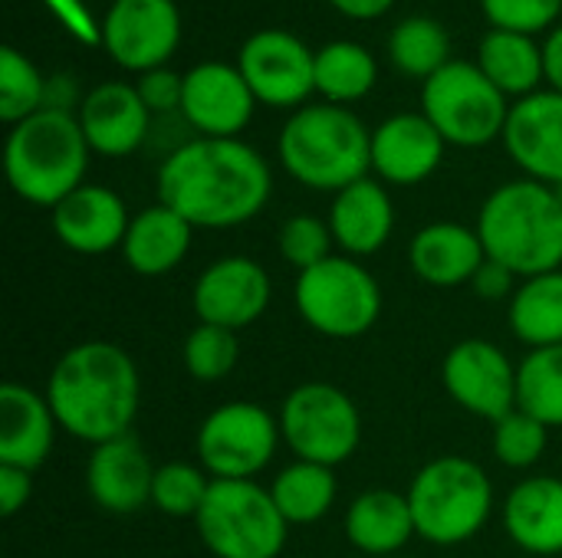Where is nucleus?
Wrapping results in <instances>:
<instances>
[{
    "mask_svg": "<svg viewBox=\"0 0 562 558\" xmlns=\"http://www.w3.org/2000/svg\"><path fill=\"white\" fill-rule=\"evenodd\" d=\"M448 141L425 112H398L372 132V171L395 187L428 181L445 161Z\"/></svg>",
    "mask_w": 562,
    "mask_h": 558,
    "instance_id": "obj_18",
    "label": "nucleus"
},
{
    "mask_svg": "<svg viewBox=\"0 0 562 558\" xmlns=\"http://www.w3.org/2000/svg\"><path fill=\"white\" fill-rule=\"evenodd\" d=\"M194 529L214 558H277L290 536L270 487L257 480H214Z\"/></svg>",
    "mask_w": 562,
    "mask_h": 558,
    "instance_id": "obj_7",
    "label": "nucleus"
},
{
    "mask_svg": "<svg viewBox=\"0 0 562 558\" xmlns=\"http://www.w3.org/2000/svg\"><path fill=\"white\" fill-rule=\"evenodd\" d=\"M142 102L148 105V112H181V95H184V76L171 72V69H151V72H142L138 82H135Z\"/></svg>",
    "mask_w": 562,
    "mask_h": 558,
    "instance_id": "obj_40",
    "label": "nucleus"
},
{
    "mask_svg": "<svg viewBox=\"0 0 562 558\" xmlns=\"http://www.w3.org/2000/svg\"><path fill=\"white\" fill-rule=\"evenodd\" d=\"M517 286H520V276L514 273V270H507L504 263H497V260H484V266L474 273V280H471V289L481 296V299H487V303H501V299H514V293H517Z\"/></svg>",
    "mask_w": 562,
    "mask_h": 558,
    "instance_id": "obj_41",
    "label": "nucleus"
},
{
    "mask_svg": "<svg viewBox=\"0 0 562 558\" xmlns=\"http://www.w3.org/2000/svg\"><path fill=\"white\" fill-rule=\"evenodd\" d=\"M155 470L158 467L148 460L145 447L125 434L92 447L86 464V490L99 510L128 516L151 506Z\"/></svg>",
    "mask_w": 562,
    "mask_h": 558,
    "instance_id": "obj_20",
    "label": "nucleus"
},
{
    "mask_svg": "<svg viewBox=\"0 0 562 558\" xmlns=\"http://www.w3.org/2000/svg\"><path fill=\"white\" fill-rule=\"evenodd\" d=\"M553 191H557V197H560V204H562V184H557Z\"/></svg>",
    "mask_w": 562,
    "mask_h": 558,
    "instance_id": "obj_47",
    "label": "nucleus"
},
{
    "mask_svg": "<svg viewBox=\"0 0 562 558\" xmlns=\"http://www.w3.org/2000/svg\"><path fill=\"white\" fill-rule=\"evenodd\" d=\"M191 240L194 227L158 201L132 217L119 253L125 266L138 276H168L184 263Z\"/></svg>",
    "mask_w": 562,
    "mask_h": 558,
    "instance_id": "obj_26",
    "label": "nucleus"
},
{
    "mask_svg": "<svg viewBox=\"0 0 562 558\" xmlns=\"http://www.w3.org/2000/svg\"><path fill=\"white\" fill-rule=\"evenodd\" d=\"M273 299L270 273L254 257H221L201 270L191 289V309L198 322L240 332L263 319Z\"/></svg>",
    "mask_w": 562,
    "mask_h": 558,
    "instance_id": "obj_15",
    "label": "nucleus"
},
{
    "mask_svg": "<svg viewBox=\"0 0 562 558\" xmlns=\"http://www.w3.org/2000/svg\"><path fill=\"white\" fill-rule=\"evenodd\" d=\"M89 141L72 112L40 109L36 115L16 122L7 135L3 168L16 197L33 207H56L86 181Z\"/></svg>",
    "mask_w": 562,
    "mask_h": 558,
    "instance_id": "obj_5",
    "label": "nucleus"
},
{
    "mask_svg": "<svg viewBox=\"0 0 562 558\" xmlns=\"http://www.w3.org/2000/svg\"><path fill=\"white\" fill-rule=\"evenodd\" d=\"M155 191L194 230H231L267 207L273 174L247 141L198 135L161 161Z\"/></svg>",
    "mask_w": 562,
    "mask_h": 558,
    "instance_id": "obj_1",
    "label": "nucleus"
},
{
    "mask_svg": "<svg viewBox=\"0 0 562 558\" xmlns=\"http://www.w3.org/2000/svg\"><path fill=\"white\" fill-rule=\"evenodd\" d=\"M237 69L254 99L270 109H296L316 92V53L286 30H260L247 36Z\"/></svg>",
    "mask_w": 562,
    "mask_h": 558,
    "instance_id": "obj_12",
    "label": "nucleus"
},
{
    "mask_svg": "<svg viewBox=\"0 0 562 558\" xmlns=\"http://www.w3.org/2000/svg\"><path fill=\"white\" fill-rule=\"evenodd\" d=\"M46 102V79L40 69L13 46L0 49V118L13 128L16 122L36 115Z\"/></svg>",
    "mask_w": 562,
    "mask_h": 558,
    "instance_id": "obj_35",
    "label": "nucleus"
},
{
    "mask_svg": "<svg viewBox=\"0 0 562 558\" xmlns=\"http://www.w3.org/2000/svg\"><path fill=\"white\" fill-rule=\"evenodd\" d=\"M254 92L231 62H198L184 72L181 115L201 138H237L254 118Z\"/></svg>",
    "mask_w": 562,
    "mask_h": 558,
    "instance_id": "obj_16",
    "label": "nucleus"
},
{
    "mask_svg": "<svg viewBox=\"0 0 562 558\" xmlns=\"http://www.w3.org/2000/svg\"><path fill=\"white\" fill-rule=\"evenodd\" d=\"M543 62H547V79L550 86L562 92V26L550 33V39L543 43Z\"/></svg>",
    "mask_w": 562,
    "mask_h": 558,
    "instance_id": "obj_46",
    "label": "nucleus"
},
{
    "mask_svg": "<svg viewBox=\"0 0 562 558\" xmlns=\"http://www.w3.org/2000/svg\"><path fill=\"white\" fill-rule=\"evenodd\" d=\"M510 332L533 352L562 345V270L520 280L507 303Z\"/></svg>",
    "mask_w": 562,
    "mask_h": 558,
    "instance_id": "obj_29",
    "label": "nucleus"
},
{
    "mask_svg": "<svg viewBox=\"0 0 562 558\" xmlns=\"http://www.w3.org/2000/svg\"><path fill=\"white\" fill-rule=\"evenodd\" d=\"M415 533L431 546H461L474 539L494 513V483L471 457L428 460L405 490Z\"/></svg>",
    "mask_w": 562,
    "mask_h": 558,
    "instance_id": "obj_6",
    "label": "nucleus"
},
{
    "mask_svg": "<svg viewBox=\"0 0 562 558\" xmlns=\"http://www.w3.org/2000/svg\"><path fill=\"white\" fill-rule=\"evenodd\" d=\"M329 230L336 247L352 257H375L395 234V204L382 181L362 178L339 194H333L329 204Z\"/></svg>",
    "mask_w": 562,
    "mask_h": 558,
    "instance_id": "obj_22",
    "label": "nucleus"
},
{
    "mask_svg": "<svg viewBox=\"0 0 562 558\" xmlns=\"http://www.w3.org/2000/svg\"><path fill=\"white\" fill-rule=\"evenodd\" d=\"M477 66L504 95H520V99L533 95L540 79H547L543 46H537L533 36L510 33V30H491L481 39Z\"/></svg>",
    "mask_w": 562,
    "mask_h": 558,
    "instance_id": "obj_28",
    "label": "nucleus"
},
{
    "mask_svg": "<svg viewBox=\"0 0 562 558\" xmlns=\"http://www.w3.org/2000/svg\"><path fill=\"white\" fill-rule=\"evenodd\" d=\"M53 234L56 240L79 257H102L122 250L128 234V207L125 201L102 184H82L69 197L53 207Z\"/></svg>",
    "mask_w": 562,
    "mask_h": 558,
    "instance_id": "obj_19",
    "label": "nucleus"
},
{
    "mask_svg": "<svg viewBox=\"0 0 562 558\" xmlns=\"http://www.w3.org/2000/svg\"><path fill=\"white\" fill-rule=\"evenodd\" d=\"M43 395L59 431L99 447L132 434L142 405V378L122 345L92 339L59 355Z\"/></svg>",
    "mask_w": 562,
    "mask_h": 558,
    "instance_id": "obj_2",
    "label": "nucleus"
},
{
    "mask_svg": "<svg viewBox=\"0 0 562 558\" xmlns=\"http://www.w3.org/2000/svg\"><path fill=\"white\" fill-rule=\"evenodd\" d=\"M270 497L290 526H310V523H319L336 506L339 480L333 467L293 460L273 477Z\"/></svg>",
    "mask_w": 562,
    "mask_h": 558,
    "instance_id": "obj_30",
    "label": "nucleus"
},
{
    "mask_svg": "<svg viewBox=\"0 0 562 558\" xmlns=\"http://www.w3.org/2000/svg\"><path fill=\"white\" fill-rule=\"evenodd\" d=\"M375 79H379L375 56L359 43L336 39L316 53V92L333 105L359 102L362 95L372 92Z\"/></svg>",
    "mask_w": 562,
    "mask_h": 558,
    "instance_id": "obj_31",
    "label": "nucleus"
},
{
    "mask_svg": "<svg viewBox=\"0 0 562 558\" xmlns=\"http://www.w3.org/2000/svg\"><path fill=\"white\" fill-rule=\"evenodd\" d=\"M181 358H184V368H188L191 378L207 382V385L211 382H224L237 368V362H240L237 332L198 322L188 332V339H184Z\"/></svg>",
    "mask_w": 562,
    "mask_h": 558,
    "instance_id": "obj_36",
    "label": "nucleus"
},
{
    "mask_svg": "<svg viewBox=\"0 0 562 558\" xmlns=\"http://www.w3.org/2000/svg\"><path fill=\"white\" fill-rule=\"evenodd\" d=\"M280 164L293 181L313 191H333L369 178L372 132L356 112L333 102L296 109L277 138Z\"/></svg>",
    "mask_w": 562,
    "mask_h": 558,
    "instance_id": "obj_4",
    "label": "nucleus"
},
{
    "mask_svg": "<svg viewBox=\"0 0 562 558\" xmlns=\"http://www.w3.org/2000/svg\"><path fill=\"white\" fill-rule=\"evenodd\" d=\"M504 145L527 178L550 187L562 184V92L547 89L517 99V105H510Z\"/></svg>",
    "mask_w": 562,
    "mask_h": 558,
    "instance_id": "obj_17",
    "label": "nucleus"
},
{
    "mask_svg": "<svg viewBox=\"0 0 562 558\" xmlns=\"http://www.w3.org/2000/svg\"><path fill=\"white\" fill-rule=\"evenodd\" d=\"M293 303L313 332L326 339H359L382 316V286L359 260L333 253L296 273Z\"/></svg>",
    "mask_w": 562,
    "mask_h": 558,
    "instance_id": "obj_8",
    "label": "nucleus"
},
{
    "mask_svg": "<svg viewBox=\"0 0 562 558\" xmlns=\"http://www.w3.org/2000/svg\"><path fill=\"white\" fill-rule=\"evenodd\" d=\"M389 56L398 72L428 82L438 69L451 62L448 30L431 16H408L389 36Z\"/></svg>",
    "mask_w": 562,
    "mask_h": 558,
    "instance_id": "obj_32",
    "label": "nucleus"
},
{
    "mask_svg": "<svg viewBox=\"0 0 562 558\" xmlns=\"http://www.w3.org/2000/svg\"><path fill=\"white\" fill-rule=\"evenodd\" d=\"M415 516L405 493L366 490L346 510V539L366 556H395L412 543Z\"/></svg>",
    "mask_w": 562,
    "mask_h": 558,
    "instance_id": "obj_27",
    "label": "nucleus"
},
{
    "mask_svg": "<svg viewBox=\"0 0 562 558\" xmlns=\"http://www.w3.org/2000/svg\"><path fill=\"white\" fill-rule=\"evenodd\" d=\"M82 135L95 155L125 158L142 148L148 135L151 112L142 102L138 89L128 82H102L89 89L76 112Z\"/></svg>",
    "mask_w": 562,
    "mask_h": 558,
    "instance_id": "obj_21",
    "label": "nucleus"
},
{
    "mask_svg": "<svg viewBox=\"0 0 562 558\" xmlns=\"http://www.w3.org/2000/svg\"><path fill=\"white\" fill-rule=\"evenodd\" d=\"M422 112L448 145L484 148L504 138L510 105L507 95L481 72L477 62L451 59L422 89Z\"/></svg>",
    "mask_w": 562,
    "mask_h": 558,
    "instance_id": "obj_9",
    "label": "nucleus"
},
{
    "mask_svg": "<svg viewBox=\"0 0 562 558\" xmlns=\"http://www.w3.org/2000/svg\"><path fill=\"white\" fill-rule=\"evenodd\" d=\"M333 247H336V240H333L329 220H319L316 214H296L280 224L277 250H280V260L286 266H293L296 273L329 260Z\"/></svg>",
    "mask_w": 562,
    "mask_h": 558,
    "instance_id": "obj_38",
    "label": "nucleus"
},
{
    "mask_svg": "<svg viewBox=\"0 0 562 558\" xmlns=\"http://www.w3.org/2000/svg\"><path fill=\"white\" fill-rule=\"evenodd\" d=\"M474 230L487 257L520 280L562 270V204L550 184L533 178L501 184L481 204Z\"/></svg>",
    "mask_w": 562,
    "mask_h": 558,
    "instance_id": "obj_3",
    "label": "nucleus"
},
{
    "mask_svg": "<svg viewBox=\"0 0 562 558\" xmlns=\"http://www.w3.org/2000/svg\"><path fill=\"white\" fill-rule=\"evenodd\" d=\"M441 382L458 408L491 424L517 411V365L487 339L458 342L445 355Z\"/></svg>",
    "mask_w": 562,
    "mask_h": 558,
    "instance_id": "obj_13",
    "label": "nucleus"
},
{
    "mask_svg": "<svg viewBox=\"0 0 562 558\" xmlns=\"http://www.w3.org/2000/svg\"><path fill=\"white\" fill-rule=\"evenodd\" d=\"M481 10L491 20V30L533 36L560 16L562 0H481Z\"/></svg>",
    "mask_w": 562,
    "mask_h": 558,
    "instance_id": "obj_39",
    "label": "nucleus"
},
{
    "mask_svg": "<svg viewBox=\"0 0 562 558\" xmlns=\"http://www.w3.org/2000/svg\"><path fill=\"white\" fill-rule=\"evenodd\" d=\"M504 529L530 556H562V480L527 477L504 500Z\"/></svg>",
    "mask_w": 562,
    "mask_h": 558,
    "instance_id": "obj_25",
    "label": "nucleus"
},
{
    "mask_svg": "<svg viewBox=\"0 0 562 558\" xmlns=\"http://www.w3.org/2000/svg\"><path fill=\"white\" fill-rule=\"evenodd\" d=\"M56 418L46 395L7 382L0 388V467L40 470L56 441Z\"/></svg>",
    "mask_w": 562,
    "mask_h": 558,
    "instance_id": "obj_23",
    "label": "nucleus"
},
{
    "mask_svg": "<svg viewBox=\"0 0 562 558\" xmlns=\"http://www.w3.org/2000/svg\"><path fill=\"white\" fill-rule=\"evenodd\" d=\"M66 23H69V30H76V33H82L89 43H102V33L92 26V20H89V13H86V7L79 3V0H46Z\"/></svg>",
    "mask_w": 562,
    "mask_h": 558,
    "instance_id": "obj_43",
    "label": "nucleus"
},
{
    "mask_svg": "<svg viewBox=\"0 0 562 558\" xmlns=\"http://www.w3.org/2000/svg\"><path fill=\"white\" fill-rule=\"evenodd\" d=\"M79 102V92L72 86L69 76H53L46 79V102L43 109H56V112H72V105ZM76 115V112H72Z\"/></svg>",
    "mask_w": 562,
    "mask_h": 558,
    "instance_id": "obj_44",
    "label": "nucleus"
},
{
    "mask_svg": "<svg viewBox=\"0 0 562 558\" xmlns=\"http://www.w3.org/2000/svg\"><path fill=\"white\" fill-rule=\"evenodd\" d=\"M487 250L474 227L438 220L422 227L408 243V266L412 273L438 289L471 286L474 273L484 266Z\"/></svg>",
    "mask_w": 562,
    "mask_h": 558,
    "instance_id": "obj_24",
    "label": "nucleus"
},
{
    "mask_svg": "<svg viewBox=\"0 0 562 558\" xmlns=\"http://www.w3.org/2000/svg\"><path fill=\"white\" fill-rule=\"evenodd\" d=\"M211 483L214 480L201 464H184V460L161 464L151 483V506L171 520H194L207 500Z\"/></svg>",
    "mask_w": 562,
    "mask_h": 558,
    "instance_id": "obj_34",
    "label": "nucleus"
},
{
    "mask_svg": "<svg viewBox=\"0 0 562 558\" xmlns=\"http://www.w3.org/2000/svg\"><path fill=\"white\" fill-rule=\"evenodd\" d=\"M339 13L352 16V20H375L382 16L395 0H329Z\"/></svg>",
    "mask_w": 562,
    "mask_h": 558,
    "instance_id": "obj_45",
    "label": "nucleus"
},
{
    "mask_svg": "<svg viewBox=\"0 0 562 558\" xmlns=\"http://www.w3.org/2000/svg\"><path fill=\"white\" fill-rule=\"evenodd\" d=\"M277 418L283 444L293 451L296 460L336 470L362 444V414L356 401L329 382L296 385L283 398Z\"/></svg>",
    "mask_w": 562,
    "mask_h": 558,
    "instance_id": "obj_10",
    "label": "nucleus"
},
{
    "mask_svg": "<svg viewBox=\"0 0 562 558\" xmlns=\"http://www.w3.org/2000/svg\"><path fill=\"white\" fill-rule=\"evenodd\" d=\"M33 497V474L16 467H0V513L16 516Z\"/></svg>",
    "mask_w": 562,
    "mask_h": 558,
    "instance_id": "obj_42",
    "label": "nucleus"
},
{
    "mask_svg": "<svg viewBox=\"0 0 562 558\" xmlns=\"http://www.w3.org/2000/svg\"><path fill=\"white\" fill-rule=\"evenodd\" d=\"M517 408L543 421L550 431L562 428V345L524 355L517 365Z\"/></svg>",
    "mask_w": 562,
    "mask_h": 558,
    "instance_id": "obj_33",
    "label": "nucleus"
},
{
    "mask_svg": "<svg viewBox=\"0 0 562 558\" xmlns=\"http://www.w3.org/2000/svg\"><path fill=\"white\" fill-rule=\"evenodd\" d=\"M494 457L510 470H530L540 464L550 444V428L527 411H510L494 424Z\"/></svg>",
    "mask_w": 562,
    "mask_h": 558,
    "instance_id": "obj_37",
    "label": "nucleus"
},
{
    "mask_svg": "<svg viewBox=\"0 0 562 558\" xmlns=\"http://www.w3.org/2000/svg\"><path fill=\"white\" fill-rule=\"evenodd\" d=\"M105 53L132 72L161 69L181 43L175 0H115L99 26Z\"/></svg>",
    "mask_w": 562,
    "mask_h": 558,
    "instance_id": "obj_14",
    "label": "nucleus"
},
{
    "mask_svg": "<svg viewBox=\"0 0 562 558\" xmlns=\"http://www.w3.org/2000/svg\"><path fill=\"white\" fill-rule=\"evenodd\" d=\"M280 441L277 414L254 401H231L201 421L194 451L211 480H257L270 467Z\"/></svg>",
    "mask_w": 562,
    "mask_h": 558,
    "instance_id": "obj_11",
    "label": "nucleus"
}]
</instances>
